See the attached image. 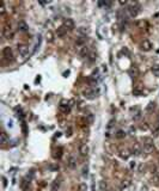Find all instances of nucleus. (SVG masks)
I'll return each mask as SVG.
<instances>
[{
  "instance_id": "f257e3e1",
  "label": "nucleus",
  "mask_w": 159,
  "mask_h": 191,
  "mask_svg": "<svg viewBox=\"0 0 159 191\" xmlns=\"http://www.w3.org/2000/svg\"><path fill=\"white\" fill-rule=\"evenodd\" d=\"M153 149H154L153 140L150 139V138H145L144 139V151L147 154H150L151 152H153Z\"/></svg>"
},
{
  "instance_id": "f03ea898",
  "label": "nucleus",
  "mask_w": 159,
  "mask_h": 191,
  "mask_svg": "<svg viewBox=\"0 0 159 191\" xmlns=\"http://www.w3.org/2000/svg\"><path fill=\"white\" fill-rule=\"evenodd\" d=\"M127 12H128L130 18H134L139 15V12H140V6H139L138 4H132V5H129Z\"/></svg>"
},
{
  "instance_id": "7ed1b4c3",
  "label": "nucleus",
  "mask_w": 159,
  "mask_h": 191,
  "mask_svg": "<svg viewBox=\"0 0 159 191\" xmlns=\"http://www.w3.org/2000/svg\"><path fill=\"white\" fill-rule=\"evenodd\" d=\"M18 53H19V56L23 59V61H25L29 57V48L24 44H18Z\"/></svg>"
},
{
  "instance_id": "20e7f679",
  "label": "nucleus",
  "mask_w": 159,
  "mask_h": 191,
  "mask_svg": "<svg viewBox=\"0 0 159 191\" xmlns=\"http://www.w3.org/2000/svg\"><path fill=\"white\" fill-rule=\"evenodd\" d=\"M83 94L86 99H95L98 96V90H96V88H88V90H85L83 92Z\"/></svg>"
},
{
  "instance_id": "39448f33",
  "label": "nucleus",
  "mask_w": 159,
  "mask_h": 191,
  "mask_svg": "<svg viewBox=\"0 0 159 191\" xmlns=\"http://www.w3.org/2000/svg\"><path fill=\"white\" fill-rule=\"evenodd\" d=\"M3 36L5 38H12L13 36V32H12V29L10 25H5L4 29H3Z\"/></svg>"
},
{
  "instance_id": "423d86ee",
  "label": "nucleus",
  "mask_w": 159,
  "mask_h": 191,
  "mask_svg": "<svg viewBox=\"0 0 159 191\" xmlns=\"http://www.w3.org/2000/svg\"><path fill=\"white\" fill-rule=\"evenodd\" d=\"M66 165H67V167H68V168L74 170V168L77 167V159L74 158L73 155H71L69 158L67 159V162H66Z\"/></svg>"
},
{
  "instance_id": "0eeeda50",
  "label": "nucleus",
  "mask_w": 159,
  "mask_h": 191,
  "mask_svg": "<svg viewBox=\"0 0 159 191\" xmlns=\"http://www.w3.org/2000/svg\"><path fill=\"white\" fill-rule=\"evenodd\" d=\"M140 48H141V50L144 51H150L152 49V43L150 42L148 39H144L141 44H140Z\"/></svg>"
},
{
  "instance_id": "6e6552de",
  "label": "nucleus",
  "mask_w": 159,
  "mask_h": 191,
  "mask_svg": "<svg viewBox=\"0 0 159 191\" xmlns=\"http://www.w3.org/2000/svg\"><path fill=\"white\" fill-rule=\"evenodd\" d=\"M3 54H4V57L7 60V61H12L13 59V55H12V50H11V48L10 47H5L4 48V50H3Z\"/></svg>"
},
{
  "instance_id": "1a4fd4ad",
  "label": "nucleus",
  "mask_w": 159,
  "mask_h": 191,
  "mask_svg": "<svg viewBox=\"0 0 159 191\" xmlns=\"http://www.w3.org/2000/svg\"><path fill=\"white\" fill-rule=\"evenodd\" d=\"M89 152H90V148H89V146L86 145V143H82V145L79 146V153H80V155L86 156L89 154Z\"/></svg>"
},
{
  "instance_id": "9d476101",
  "label": "nucleus",
  "mask_w": 159,
  "mask_h": 191,
  "mask_svg": "<svg viewBox=\"0 0 159 191\" xmlns=\"http://www.w3.org/2000/svg\"><path fill=\"white\" fill-rule=\"evenodd\" d=\"M141 153H142L141 146L139 143H134L133 147H132V154H134L135 156H139V155H141Z\"/></svg>"
},
{
  "instance_id": "9b49d317",
  "label": "nucleus",
  "mask_w": 159,
  "mask_h": 191,
  "mask_svg": "<svg viewBox=\"0 0 159 191\" xmlns=\"http://www.w3.org/2000/svg\"><path fill=\"white\" fill-rule=\"evenodd\" d=\"M66 29H67L68 31H72L74 29V22L72 20L71 18H67V19H65V22H63V24H62Z\"/></svg>"
},
{
  "instance_id": "f8f14e48",
  "label": "nucleus",
  "mask_w": 159,
  "mask_h": 191,
  "mask_svg": "<svg viewBox=\"0 0 159 191\" xmlns=\"http://www.w3.org/2000/svg\"><path fill=\"white\" fill-rule=\"evenodd\" d=\"M69 109H71V106H69V104H68V102L62 100L61 104H60V110H61L63 114H67V112H69Z\"/></svg>"
},
{
  "instance_id": "ddd939ff",
  "label": "nucleus",
  "mask_w": 159,
  "mask_h": 191,
  "mask_svg": "<svg viewBox=\"0 0 159 191\" xmlns=\"http://www.w3.org/2000/svg\"><path fill=\"white\" fill-rule=\"evenodd\" d=\"M67 31H68V30L66 29L63 25H61L60 28H57V30H56V36H57V37H63L66 33H67Z\"/></svg>"
},
{
  "instance_id": "4468645a",
  "label": "nucleus",
  "mask_w": 159,
  "mask_h": 191,
  "mask_svg": "<svg viewBox=\"0 0 159 191\" xmlns=\"http://www.w3.org/2000/svg\"><path fill=\"white\" fill-rule=\"evenodd\" d=\"M60 185H61V178H56L51 184V190L53 191H57V189L60 188Z\"/></svg>"
},
{
  "instance_id": "2eb2a0df",
  "label": "nucleus",
  "mask_w": 159,
  "mask_h": 191,
  "mask_svg": "<svg viewBox=\"0 0 159 191\" xmlns=\"http://www.w3.org/2000/svg\"><path fill=\"white\" fill-rule=\"evenodd\" d=\"M88 54H89V48L86 47V45L79 48V55H80V56H83V57H84V56L88 55Z\"/></svg>"
},
{
  "instance_id": "dca6fc26",
  "label": "nucleus",
  "mask_w": 159,
  "mask_h": 191,
  "mask_svg": "<svg viewBox=\"0 0 159 191\" xmlns=\"http://www.w3.org/2000/svg\"><path fill=\"white\" fill-rule=\"evenodd\" d=\"M18 30H21V31H26L28 30V25H26V23L25 22H19L18 23Z\"/></svg>"
},
{
  "instance_id": "f3484780",
  "label": "nucleus",
  "mask_w": 159,
  "mask_h": 191,
  "mask_svg": "<svg viewBox=\"0 0 159 191\" xmlns=\"http://www.w3.org/2000/svg\"><path fill=\"white\" fill-rule=\"evenodd\" d=\"M151 69H152V73H153L156 77L159 78V65H153Z\"/></svg>"
},
{
  "instance_id": "a211bd4d",
  "label": "nucleus",
  "mask_w": 159,
  "mask_h": 191,
  "mask_svg": "<svg viewBox=\"0 0 159 191\" xmlns=\"http://www.w3.org/2000/svg\"><path fill=\"white\" fill-rule=\"evenodd\" d=\"M6 142H7V135H6L5 132H3L1 133V143H3V145H5Z\"/></svg>"
},
{
  "instance_id": "6ab92c4d",
  "label": "nucleus",
  "mask_w": 159,
  "mask_h": 191,
  "mask_svg": "<svg viewBox=\"0 0 159 191\" xmlns=\"http://www.w3.org/2000/svg\"><path fill=\"white\" fill-rule=\"evenodd\" d=\"M124 136H126V134L122 130H118L117 134H116V138H118V139H122V138H124Z\"/></svg>"
},
{
  "instance_id": "aec40b11",
  "label": "nucleus",
  "mask_w": 159,
  "mask_h": 191,
  "mask_svg": "<svg viewBox=\"0 0 159 191\" xmlns=\"http://www.w3.org/2000/svg\"><path fill=\"white\" fill-rule=\"evenodd\" d=\"M78 190L79 191H86V190H88V186H86V184H80L79 188H78Z\"/></svg>"
},
{
  "instance_id": "412c9836",
  "label": "nucleus",
  "mask_w": 159,
  "mask_h": 191,
  "mask_svg": "<svg viewBox=\"0 0 159 191\" xmlns=\"http://www.w3.org/2000/svg\"><path fill=\"white\" fill-rule=\"evenodd\" d=\"M133 93H134L135 96H141V94H142V91L140 90V88H135V90L133 91Z\"/></svg>"
},
{
  "instance_id": "4be33fe9",
  "label": "nucleus",
  "mask_w": 159,
  "mask_h": 191,
  "mask_svg": "<svg viewBox=\"0 0 159 191\" xmlns=\"http://www.w3.org/2000/svg\"><path fill=\"white\" fill-rule=\"evenodd\" d=\"M152 109H154V103H152V102H151V103L148 104V106H147V111H151Z\"/></svg>"
},
{
  "instance_id": "5701e85b",
  "label": "nucleus",
  "mask_w": 159,
  "mask_h": 191,
  "mask_svg": "<svg viewBox=\"0 0 159 191\" xmlns=\"http://www.w3.org/2000/svg\"><path fill=\"white\" fill-rule=\"evenodd\" d=\"M88 171H89L88 166H86V167H84V170H83V176H84V177H85V176H88Z\"/></svg>"
},
{
  "instance_id": "b1692460",
  "label": "nucleus",
  "mask_w": 159,
  "mask_h": 191,
  "mask_svg": "<svg viewBox=\"0 0 159 191\" xmlns=\"http://www.w3.org/2000/svg\"><path fill=\"white\" fill-rule=\"evenodd\" d=\"M0 13H1V15H4V13H5V6H4V4H1V10H0Z\"/></svg>"
},
{
  "instance_id": "393cba45",
  "label": "nucleus",
  "mask_w": 159,
  "mask_h": 191,
  "mask_svg": "<svg viewBox=\"0 0 159 191\" xmlns=\"http://www.w3.org/2000/svg\"><path fill=\"white\" fill-rule=\"evenodd\" d=\"M3 180H4V186H6V185H7V180H6L5 177H3Z\"/></svg>"
}]
</instances>
